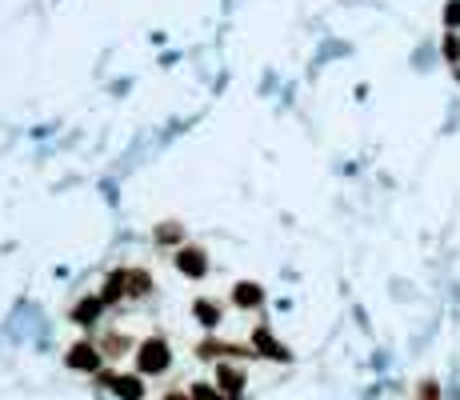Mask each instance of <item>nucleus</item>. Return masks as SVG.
<instances>
[{
  "label": "nucleus",
  "instance_id": "4",
  "mask_svg": "<svg viewBox=\"0 0 460 400\" xmlns=\"http://www.w3.org/2000/svg\"><path fill=\"white\" fill-rule=\"evenodd\" d=\"M176 264H180V273H188V276H200V273H204V256H200V252H192V249L180 252V261H176Z\"/></svg>",
  "mask_w": 460,
  "mask_h": 400
},
{
  "label": "nucleus",
  "instance_id": "8",
  "mask_svg": "<svg viewBox=\"0 0 460 400\" xmlns=\"http://www.w3.org/2000/svg\"><path fill=\"white\" fill-rule=\"evenodd\" d=\"M237 300H240V304H261V288H256V285H240Z\"/></svg>",
  "mask_w": 460,
  "mask_h": 400
},
{
  "label": "nucleus",
  "instance_id": "1",
  "mask_svg": "<svg viewBox=\"0 0 460 400\" xmlns=\"http://www.w3.org/2000/svg\"><path fill=\"white\" fill-rule=\"evenodd\" d=\"M140 368H144V373H164V368H168V349H164V340H149V344L140 349Z\"/></svg>",
  "mask_w": 460,
  "mask_h": 400
},
{
  "label": "nucleus",
  "instance_id": "6",
  "mask_svg": "<svg viewBox=\"0 0 460 400\" xmlns=\"http://www.w3.org/2000/svg\"><path fill=\"white\" fill-rule=\"evenodd\" d=\"M100 313V300H85L80 308H76V325H92V316Z\"/></svg>",
  "mask_w": 460,
  "mask_h": 400
},
{
  "label": "nucleus",
  "instance_id": "12",
  "mask_svg": "<svg viewBox=\"0 0 460 400\" xmlns=\"http://www.w3.org/2000/svg\"><path fill=\"white\" fill-rule=\"evenodd\" d=\"M168 400H188V396H185V392H173V396H168Z\"/></svg>",
  "mask_w": 460,
  "mask_h": 400
},
{
  "label": "nucleus",
  "instance_id": "10",
  "mask_svg": "<svg viewBox=\"0 0 460 400\" xmlns=\"http://www.w3.org/2000/svg\"><path fill=\"white\" fill-rule=\"evenodd\" d=\"M192 400H220V392H212L209 385H197L192 388Z\"/></svg>",
  "mask_w": 460,
  "mask_h": 400
},
{
  "label": "nucleus",
  "instance_id": "9",
  "mask_svg": "<svg viewBox=\"0 0 460 400\" xmlns=\"http://www.w3.org/2000/svg\"><path fill=\"white\" fill-rule=\"evenodd\" d=\"M220 385L228 388V392H240V385H244V380H240V373H232V368H220Z\"/></svg>",
  "mask_w": 460,
  "mask_h": 400
},
{
  "label": "nucleus",
  "instance_id": "5",
  "mask_svg": "<svg viewBox=\"0 0 460 400\" xmlns=\"http://www.w3.org/2000/svg\"><path fill=\"white\" fill-rule=\"evenodd\" d=\"M256 349H261L264 356H273V361H285V356H288V352L280 349V344H276V340L268 337V332H256Z\"/></svg>",
  "mask_w": 460,
  "mask_h": 400
},
{
  "label": "nucleus",
  "instance_id": "3",
  "mask_svg": "<svg viewBox=\"0 0 460 400\" xmlns=\"http://www.w3.org/2000/svg\"><path fill=\"white\" fill-rule=\"evenodd\" d=\"M68 364H73V368H88V373H92V368L100 364V356H97V349H88V344H76L73 356H68Z\"/></svg>",
  "mask_w": 460,
  "mask_h": 400
},
{
  "label": "nucleus",
  "instance_id": "7",
  "mask_svg": "<svg viewBox=\"0 0 460 400\" xmlns=\"http://www.w3.org/2000/svg\"><path fill=\"white\" fill-rule=\"evenodd\" d=\"M197 316H200V325H216V320H220V313H216V308H212V304H209V300H200V304H197Z\"/></svg>",
  "mask_w": 460,
  "mask_h": 400
},
{
  "label": "nucleus",
  "instance_id": "11",
  "mask_svg": "<svg viewBox=\"0 0 460 400\" xmlns=\"http://www.w3.org/2000/svg\"><path fill=\"white\" fill-rule=\"evenodd\" d=\"M448 25H460V4H448Z\"/></svg>",
  "mask_w": 460,
  "mask_h": 400
},
{
  "label": "nucleus",
  "instance_id": "2",
  "mask_svg": "<svg viewBox=\"0 0 460 400\" xmlns=\"http://www.w3.org/2000/svg\"><path fill=\"white\" fill-rule=\"evenodd\" d=\"M112 392H116L120 400H140L144 396V388H140L137 376H116V380H112Z\"/></svg>",
  "mask_w": 460,
  "mask_h": 400
}]
</instances>
